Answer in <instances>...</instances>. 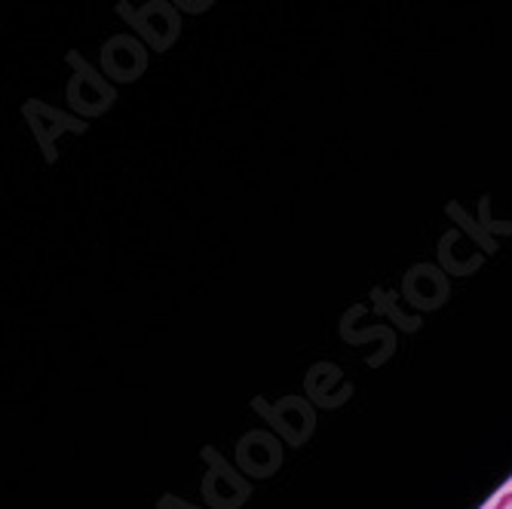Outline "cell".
Returning a JSON list of instances; mask_svg holds the SVG:
<instances>
[{
	"mask_svg": "<svg viewBox=\"0 0 512 509\" xmlns=\"http://www.w3.org/2000/svg\"><path fill=\"white\" fill-rule=\"evenodd\" d=\"M494 509H512V494H503L500 500H497V506Z\"/></svg>",
	"mask_w": 512,
	"mask_h": 509,
	"instance_id": "cell-1",
	"label": "cell"
}]
</instances>
